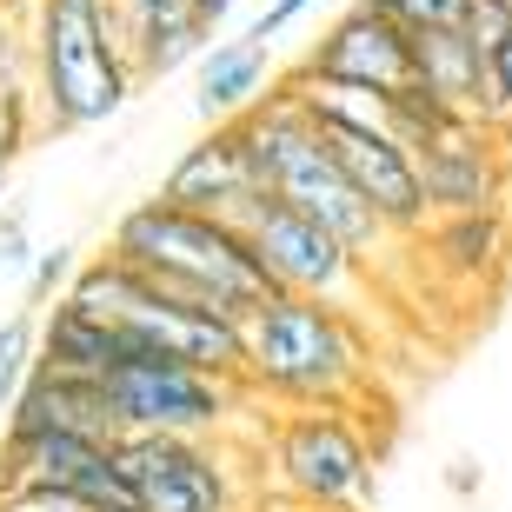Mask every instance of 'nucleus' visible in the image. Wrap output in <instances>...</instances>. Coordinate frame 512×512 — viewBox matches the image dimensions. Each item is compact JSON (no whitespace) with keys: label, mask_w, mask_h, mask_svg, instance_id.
I'll return each mask as SVG.
<instances>
[{"label":"nucleus","mask_w":512,"mask_h":512,"mask_svg":"<svg viewBox=\"0 0 512 512\" xmlns=\"http://www.w3.org/2000/svg\"><path fill=\"white\" fill-rule=\"evenodd\" d=\"M266 87H273V40L240 34V40H207L200 47V94H193L200 120L247 114Z\"/></svg>","instance_id":"obj_16"},{"label":"nucleus","mask_w":512,"mask_h":512,"mask_svg":"<svg viewBox=\"0 0 512 512\" xmlns=\"http://www.w3.org/2000/svg\"><path fill=\"white\" fill-rule=\"evenodd\" d=\"M413 167H419V187H426V207L433 213L499 207V193H506L493 127H486L479 114H446L413 147Z\"/></svg>","instance_id":"obj_10"},{"label":"nucleus","mask_w":512,"mask_h":512,"mask_svg":"<svg viewBox=\"0 0 512 512\" xmlns=\"http://www.w3.org/2000/svg\"><path fill=\"white\" fill-rule=\"evenodd\" d=\"M120 433H227L253 406V393L227 373L173 360L160 346H133L114 373H100Z\"/></svg>","instance_id":"obj_6"},{"label":"nucleus","mask_w":512,"mask_h":512,"mask_svg":"<svg viewBox=\"0 0 512 512\" xmlns=\"http://www.w3.org/2000/svg\"><path fill=\"white\" fill-rule=\"evenodd\" d=\"M293 74L313 80H360V87H406L413 80V34L373 0H353L333 27L300 54Z\"/></svg>","instance_id":"obj_11"},{"label":"nucleus","mask_w":512,"mask_h":512,"mask_svg":"<svg viewBox=\"0 0 512 512\" xmlns=\"http://www.w3.org/2000/svg\"><path fill=\"white\" fill-rule=\"evenodd\" d=\"M133 60L114 0H27V100L34 127L80 133L133 100Z\"/></svg>","instance_id":"obj_1"},{"label":"nucleus","mask_w":512,"mask_h":512,"mask_svg":"<svg viewBox=\"0 0 512 512\" xmlns=\"http://www.w3.org/2000/svg\"><path fill=\"white\" fill-rule=\"evenodd\" d=\"M260 459L273 466V486L293 499H313L326 512H373L380 453L360 433L346 406H293L260 433Z\"/></svg>","instance_id":"obj_5"},{"label":"nucleus","mask_w":512,"mask_h":512,"mask_svg":"<svg viewBox=\"0 0 512 512\" xmlns=\"http://www.w3.org/2000/svg\"><path fill=\"white\" fill-rule=\"evenodd\" d=\"M247 187H253V167H247V147H240V127H233V120H213V127L167 167L160 200L193 207V213H227Z\"/></svg>","instance_id":"obj_14"},{"label":"nucleus","mask_w":512,"mask_h":512,"mask_svg":"<svg viewBox=\"0 0 512 512\" xmlns=\"http://www.w3.org/2000/svg\"><path fill=\"white\" fill-rule=\"evenodd\" d=\"M114 14H120V40H127L140 87L200 60V47L213 40V27L193 14V0H114Z\"/></svg>","instance_id":"obj_13"},{"label":"nucleus","mask_w":512,"mask_h":512,"mask_svg":"<svg viewBox=\"0 0 512 512\" xmlns=\"http://www.w3.org/2000/svg\"><path fill=\"white\" fill-rule=\"evenodd\" d=\"M34 260V233H27V213L20 207H0V273Z\"/></svg>","instance_id":"obj_23"},{"label":"nucleus","mask_w":512,"mask_h":512,"mask_svg":"<svg viewBox=\"0 0 512 512\" xmlns=\"http://www.w3.org/2000/svg\"><path fill=\"white\" fill-rule=\"evenodd\" d=\"M133 333L114 320H100V313H80L74 300H54L40 306V326H34V360L40 366H60V373H87V380H100V373H114L120 360L133 353Z\"/></svg>","instance_id":"obj_15"},{"label":"nucleus","mask_w":512,"mask_h":512,"mask_svg":"<svg viewBox=\"0 0 512 512\" xmlns=\"http://www.w3.org/2000/svg\"><path fill=\"white\" fill-rule=\"evenodd\" d=\"M326 153L346 167V180L366 193V207L386 220L393 240H419L433 207H426V187H419V167H413V147H399L393 133H373V127H320Z\"/></svg>","instance_id":"obj_9"},{"label":"nucleus","mask_w":512,"mask_h":512,"mask_svg":"<svg viewBox=\"0 0 512 512\" xmlns=\"http://www.w3.org/2000/svg\"><path fill=\"white\" fill-rule=\"evenodd\" d=\"M247 512H326V506H313V499H293V493H280V486H273V499H247Z\"/></svg>","instance_id":"obj_25"},{"label":"nucleus","mask_w":512,"mask_h":512,"mask_svg":"<svg viewBox=\"0 0 512 512\" xmlns=\"http://www.w3.org/2000/svg\"><path fill=\"white\" fill-rule=\"evenodd\" d=\"M486 127H512V27L486 47V107H479Z\"/></svg>","instance_id":"obj_20"},{"label":"nucleus","mask_w":512,"mask_h":512,"mask_svg":"<svg viewBox=\"0 0 512 512\" xmlns=\"http://www.w3.org/2000/svg\"><path fill=\"white\" fill-rule=\"evenodd\" d=\"M380 14H393L406 34H426V27H459L466 0H373Z\"/></svg>","instance_id":"obj_21"},{"label":"nucleus","mask_w":512,"mask_h":512,"mask_svg":"<svg viewBox=\"0 0 512 512\" xmlns=\"http://www.w3.org/2000/svg\"><path fill=\"white\" fill-rule=\"evenodd\" d=\"M413 87H426L453 114H479L486 107V54L459 27H426V34H413Z\"/></svg>","instance_id":"obj_17"},{"label":"nucleus","mask_w":512,"mask_h":512,"mask_svg":"<svg viewBox=\"0 0 512 512\" xmlns=\"http://www.w3.org/2000/svg\"><path fill=\"white\" fill-rule=\"evenodd\" d=\"M0 14H7V20H20V14H27V0H0Z\"/></svg>","instance_id":"obj_26"},{"label":"nucleus","mask_w":512,"mask_h":512,"mask_svg":"<svg viewBox=\"0 0 512 512\" xmlns=\"http://www.w3.org/2000/svg\"><path fill=\"white\" fill-rule=\"evenodd\" d=\"M133 512H247L227 433H114Z\"/></svg>","instance_id":"obj_7"},{"label":"nucleus","mask_w":512,"mask_h":512,"mask_svg":"<svg viewBox=\"0 0 512 512\" xmlns=\"http://www.w3.org/2000/svg\"><path fill=\"white\" fill-rule=\"evenodd\" d=\"M0 486H54L87 506L127 499L114 466V439L67 433V426H34V433H0Z\"/></svg>","instance_id":"obj_8"},{"label":"nucleus","mask_w":512,"mask_h":512,"mask_svg":"<svg viewBox=\"0 0 512 512\" xmlns=\"http://www.w3.org/2000/svg\"><path fill=\"white\" fill-rule=\"evenodd\" d=\"M27 366H34V313H14V320H0V426L14 413V393L27 380Z\"/></svg>","instance_id":"obj_19"},{"label":"nucleus","mask_w":512,"mask_h":512,"mask_svg":"<svg viewBox=\"0 0 512 512\" xmlns=\"http://www.w3.org/2000/svg\"><path fill=\"white\" fill-rule=\"evenodd\" d=\"M306 7H313V0H266V7H260V20H253L247 34H253V40H280L286 27H293V20L306 14Z\"/></svg>","instance_id":"obj_24"},{"label":"nucleus","mask_w":512,"mask_h":512,"mask_svg":"<svg viewBox=\"0 0 512 512\" xmlns=\"http://www.w3.org/2000/svg\"><path fill=\"white\" fill-rule=\"evenodd\" d=\"M67 273H74V247H47L34 260V280H27V313H40V306L54 300L60 286H67Z\"/></svg>","instance_id":"obj_22"},{"label":"nucleus","mask_w":512,"mask_h":512,"mask_svg":"<svg viewBox=\"0 0 512 512\" xmlns=\"http://www.w3.org/2000/svg\"><path fill=\"white\" fill-rule=\"evenodd\" d=\"M240 386L280 406H353L366 393V340L346 306L306 293H266L240 320Z\"/></svg>","instance_id":"obj_2"},{"label":"nucleus","mask_w":512,"mask_h":512,"mask_svg":"<svg viewBox=\"0 0 512 512\" xmlns=\"http://www.w3.org/2000/svg\"><path fill=\"white\" fill-rule=\"evenodd\" d=\"M433 233V260L459 280H479V273H493L499 253H506V220L499 207H466V213H433L426 220Z\"/></svg>","instance_id":"obj_18"},{"label":"nucleus","mask_w":512,"mask_h":512,"mask_svg":"<svg viewBox=\"0 0 512 512\" xmlns=\"http://www.w3.org/2000/svg\"><path fill=\"white\" fill-rule=\"evenodd\" d=\"M107 253L133 260L160 293H173L187 306H207V313H227V320H247L253 306L273 293L260 260L247 253V240L233 233V220L173 207L160 193L120 213L114 233H107Z\"/></svg>","instance_id":"obj_3"},{"label":"nucleus","mask_w":512,"mask_h":512,"mask_svg":"<svg viewBox=\"0 0 512 512\" xmlns=\"http://www.w3.org/2000/svg\"><path fill=\"white\" fill-rule=\"evenodd\" d=\"M0 512H20V506H7V499H0Z\"/></svg>","instance_id":"obj_28"},{"label":"nucleus","mask_w":512,"mask_h":512,"mask_svg":"<svg viewBox=\"0 0 512 512\" xmlns=\"http://www.w3.org/2000/svg\"><path fill=\"white\" fill-rule=\"evenodd\" d=\"M220 220H233V233L247 240L273 293H306V300H333V306L366 300V260L340 233H326L313 213L280 200L273 187H247Z\"/></svg>","instance_id":"obj_4"},{"label":"nucleus","mask_w":512,"mask_h":512,"mask_svg":"<svg viewBox=\"0 0 512 512\" xmlns=\"http://www.w3.org/2000/svg\"><path fill=\"white\" fill-rule=\"evenodd\" d=\"M0 200H7V160H0Z\"/></svg>","instance_id":"obj_27"},{"label":"nucleus","mask_w":512,"mask_h":512,"mask_svg":"<svg viewBox=\"0 0 512 512\" xmlns=\"http://www.w3.org/2000/svg\"><path fill=\"white\" fill-rule=\"evenodd\" d=\"M34 426H67V433H94L114 439V406H107V386L87 380V373H60V366H27V380L14 393V413L0 433H34Z\"/></svg>","instance_id":"obj_12"}]
</instances>
